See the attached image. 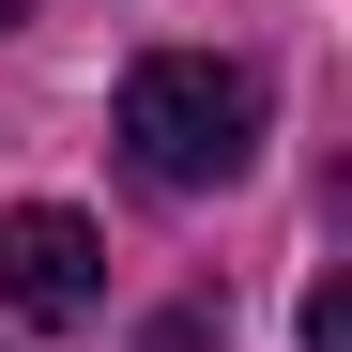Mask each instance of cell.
Wrapping results in <instances>:
<instances>
[{
	"label": "cell",
	"mask_w": 352,
	"mask_h": 352,
	"mask_svg": "<svg viewBox=\"0 0 352 352\" xmlns=\"http://www.w3.org/2000/svg\"><path fill=\"white\" fill-rule=\"evenodd\" d=\"M123 153H138V184H168V199L245 184V153H261V77H245V62H199V46H153V62L123 77Z\"/></svg>",
	"instance_id": "cell-1"
},
{
	"label": "cell",
	"mask_w": 352,
	"mask_h": 352,
	"mask_svg": "<svg viewBox=\"0 0 352 352\" xmlns=\"http://www.w3.org/2000/svg\"><path fill=\"white\" fill-rule=\"evenodd\" d=\"M0 307H16V322H92L107 307L92 214H62V199H16V214H0Z\"/></svg>",
	"instance_id": "cell-2"
},
{
	"label": "cell",
	"mask_w": 352,
	"mask_h": 352,
	"mask_svg": "<svg viewBox=\"0 0 352 352\" xmlns=\"http://www.w3.org/2000/svg\"><path fill=\"white\" fill-rule=\"evenodd\" d=\"M307 352H352V291H337V276L307 291Z\"/></svg>",
	"instance_id": "cell-3"
},
{
	"label": "cell",
	"mask_w": 352,
	"mask_h": 352,
	"mask_svg": "<svg viewBox=\"0 0 352 352\" xmlns=\"http://www.w3.org/2000/svg\"><path fill=\"white\" fill-rule=\"evenodd\" d=\"M0 16H16V0H0Z\"/></svg>",
	"instance_id": "cell-4"
}]
</instances>
